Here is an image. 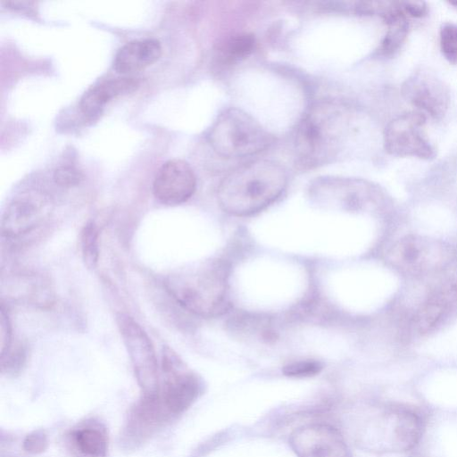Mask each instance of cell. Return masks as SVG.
I'll return each mask as SVG.
<instances>
[{
    "label": "cell",
    "instance_id": "cell-1",
    "mask_svg": "<svg viewBox=\"0 0 457 457\" xmlns=\"http://www.w3.org/2000/svg\"><path fill=\"white\" fill-rule=\"evenodd\" d=\"M200 391L199 378L181 360L164 365L158 385L143 391L130 409L121 434L123 446L134 449L146 442L186 411Z\"/></svg>",
    "mask_w": 457,
    "mask_h": 457
},
{
    "label": "cell",
    "instance_id": "cell-2",
    "mask_svg": "<svg viewBox=\"0 0 457 457\" xmlns=\"http://www.w3.org/2000/svg\"><path fill=\"white\" fill-rule=\"evenodd\" d=\"M352 108L337 100L314 104L299 122L295 136L296 162L312 169L332 162L343 152L353 123Z\"/></svg>",
    "mask_w": 457,
    "mask_h": 457
},
{
    "label": "cell",
    "instance_id": "cell-3",
    "mask_svg": "<svg viewBox=\"0 0 457 457\" xmlns=\"http://www.w3.org/2000/svg\"><path fill=\"white\" fill-rule=\"evenodd\" d=\"M287 182V173L282 165L270 160H256L222 179L217 190L218 203L229 215L251 216L278 200Z\"/></svg>",
    "mask_w": 457,
    "mask_h": 457
},
{
    "label": "cell",
    "instance_id": "cell-4",
    "mask_svg": "<svg viewBox=\"0 0 457 457\" xmlns=\"http://www.w3.org/2000/svg\"><path fill=\"white\" fill-rule=\"evenodd\" d=\"M228 275L227 262L212 259L168 276L164 286L184 310L199 317L212 318L229 307Z\"/></svg>",
    "mask_w": 457,
    "mask_h": 457
},
{
    "label": "cell",
    "instance_id": "cell-5",
    "mask_svg": "<svg viewBox=\"0 0 457 457\" xmlns=\"http://www.w3.org/2000/svg\"><path fill=\"white\" fill-rule=\"evenodd\" d=\"M361 426V444L380 453H399L413 449L420 442L424 423L413 409L395 403L367 406Z\"/></svg>",
    "mask_w": 457,
    "mask_h": 457
},
{
    "label": "cell",
    "instance_id": "cell-6",
    "mask_svg": "<svg viewBox=\"0 0 457 457\" xmlns=\"http://www.w3.org/2000/svg\"><path fill=\"white\" fill-rule=\"evenodd\" d=\"M209 141L217 154L242 158L265 151L272 145L274 137L250 114L239 108L229 107L215 120Z\"/></svg>",
    "mask_w": 457,
    "mask_h": 457
},
{
    "label": "cell",
    "instance_id": "cell-7",
    "mask_svg": "<svg viewBox=\"0 0 457 457\" xmlns=\"http://www.w3.org/2000/svg\"><path fill=\"white\" fill-rule=\"evenodd\" d=\"M453 257L454 251L447 243L419 235L401 237L386 253V260L394 269L413 278L443 270Z\"/></svg>",
    "mask_w": 457,
    "mask_h": 457
},
{
    "label": "cell",
    "instance_id": "cell-8",
    "mask_svg": "<svg viewBox=\"0 0 457 457\" xmlns=\"http://www.w3.org/2000/svg\"><path fill=\"white\" fill-rule=\"evenodd\" d=\"M426 116L420 112H408L392 119L385 128L384 147L397 157H417L429 160L436 150L427 137Z\"/></svg>",
    "mask_w": 457,
    "mask_h": 457
},
{
    "label": "cell",
    "instance_id": "cell-9",
    "mask_svg": "<svg viewBox=\"0 0 457 457\" xmlns=\"http://www.w3.org/2000/svg\"><path fill=\"white\" fill-rule=\"evenodd\" d=\"M116 322L140 386L143 391L154 389L160 380V368L152 341L128 314H117Z\"/></svg>",
    "mask_w": 457,
    "mask_h": 457
},
{
    "label": "cell",
    "instance_id": "cell-10",
    "mask_svg": "<svg viewBox=\"0 0 457 457\" xmlns=\"http://www.w3.org/2000/svg\"><path fill=\"white\" fill-rule=\"evenodd\" d=\"M457 319V279H449L431 289L411 321L412 331L428 337L440 331Z\"/></svg>",
    "mask_w": 457,
    "mask_h": 457
},
{
    "label": "cell",
    "instance_id": "cell-11",
    "mask_svg": "<svg viewBox=\"0 0 457 457\" xmlns=\"http://www.w3.org/2000/svg\"><path fill=\"white\" fill-rule=\"evenodd\" d=\"M52 212L50 198L41 191L29 190L15 196L1 220L2 236L17 239L41 226Z\"/></svg>",
    "mask_w": 457,
    "mask_h": 457
},
{
    "label": "cell",
    "instance_id": "cell-12",
    "mask_svg": "<svg viewBox=\"0 0 457 457\" xmlns=\"http://www.w3.org/2000/svg\"><path fill=\"white\" fill-rule=\"evenodd\" d=\"M403 98L434 120L445 115L450 103L447 85L432 71L420 68L402 84Z\"/></svg>",
    "mask_w": 457,
    "mask_h": 457
},
{
    "label": "cell",
    "instance_id": "cell-13",
    "mask_svg": "<svg viewBox=\"0 0 457 457\" xmlns=\"http://www.w3.org/2000/svg\"><path fill=\"white\" fill-rule=\"evenodd\" d=\"M289 445L297 457H351L344 436L328 424L313 423L295 429Z\"/></svg>",
    "mask_w": 457,
    "mask_h": 457
},
{
    "label": "cell",
    "instance_id": "cell-14",
    "mask_svg": "<svg viewBox=\"0 0 457 457\" xmlns=\"http://www.w3.org/2000/svg\"><path fill=\"white\" fill-rule=\"evenodd\" d=\"M196 179L189 164L182 160H170L158 170L153 191L154 196L167 205L187 202L195 193Z\"/></svg>",
    "mask_w": 457,
    "mask_h": 457
},
{
    "label": "cell",
    "instance_id": "cell-15",
    "mask_svg": "<svg viewBox=\"0 0 457 457\" xmlns=\"http://www.w3.org/2000/svg\"><path fill=\"white\" fill-rule=\"evenodd\" d=\"M2 289L9 298L37 307H48L54 301L49 280L33 272H17L3 282Z\"/></svg>",
    "mask_w": 457,
    "mask_h": 457
},
{
    "label": "cell",
    "instance_id": "cell-16",
    "mask_svg": "<svg viewBox=\"0 0 457 457\" xmlns=\"http://www.w3.org/2000/svg\"><path fill=\"white\" fill-rule=\"evenodd\" d=\"M66 445L72 457H106L108 433L99 421L87 420L70 429Z\"/></svg>",
    "mask_w": 457,
    "mask_h": 457
},
{
    "label": "cell",
    "instance_id": "cell-17",
    "mask_svg": "<svg viewBox=\"0 0 457 457\" xmlns=\"http://www.w3.org/2000/svg\"><path fill=\"white\" fill-rule=\"evenodd\" d=\"M138 81L132 77L112 79L92 87L81 97L79 110L88 120L98 117L112 98L134 91Z\"/></svg>",
    "mask_w": 457,
    "mask_h": 457
},
{
    "label": "cell",
    "instance_id": "cell-18",
    "mask_svg": "<svg viewBox=\"0 0 457 457\" xmlns=\"http://www.w3.org/2000/svg\"><path fill=\"white\" fill-rule=\"evenodd\" d=\"M162 54V46L153 38L130 41L120 47L113 60L114 70L129 74L145 69L155 62Z\"/></svg>",
    "mask_w": 457,
    "mask_h": 457
},
{
    "label": "cell",
    "instance_id": "cell-19",
    "mask_svg": "<svg viewBox=\"0 0 457 457\" xmlns=\"http://www.w3.org/2000/svg\"><path fill=\"white\" fill-rule=\"evenodd\" d=\"M387 26V31L377 52L379 56L395 55L404 44L409 33V21L401 1H384L378 14Z\"/></svg>",
    "mask_w": 457,
    "mask_h": 457
},
{
    "label": "cell",
    "instance_id": "cell-20",
    "mask_svg": "<svg viewBox=\"0 0 457 457\" xmlns=\"http://www.w3.org/2000/svg\"><path fill=\"white\" fill-rule=\"evenodd\" d=\"M255 38L249 33H237L228 37L217 46L215 63L228 67L248 57L255 47Z\"/></svg>",
    "mask_w": 457,
    "mask_h": 457
},
{
    "label": "cell",
    "instance_id": "cell-21",
    "mask_svg": "<svg viewBox=\"0 0 457 457\" xmlns=\"http://www.w3.org/2000/svg\"><path fill=\"white\" fill-rule=\"evenodd\" d=\"M82 259L88 269H95L99 258V231L94 221H87L80 233Z\"/></svg>",
    "mask_w": 457,
    "mask_h": 457
},
{
    "label": "cell",
    "instance_id": "cell-22",
    "mask_svg": "<svg viewBox=\"0 0 457 457\" xmlns=\"http://www.w3.org/2000/svg\"><path fill=\"white\" fill-rule=\"evenodd\" d=\"M27 360V351L22 344L12 345L1 354V372L6 376H15L23 369Z\"/></svg>",
    "mask_w": 457,
    "mask_h": 457
},
{
    "label": "cell",
    "instance_id": "cell-23",
    "mask_svg": "<svg viewBox=\"0 0 457 457\" xmlns=\"http://www.w3.org/2000/svg\"><path fill=\"white\" fill-rule=\"evenodd\" d=\"M440 49L448 62L457 64V24L445 22L440 29Z\"/></svg>",
    "mask_w": 457,
    "mask_h": 457
},
{
    "label": "cell",
    "instance_id": "cell-24",
    "mask_svg": "<svg viewBox=\"0 0 457 457\" xmlns=\"http://www.w3.org/2000/svg\"><path fill=\"white\" fill-rule=\"evenodd\" d=\"M323 366L315 360H301L287 363L282 369L284 375L289 378H303L316 376Z\"/></svg>",
    "mask_w": 457,
    "mask_h": 457
},
{
    "label": "cell",
    "instance_id": "cell-25",
    "mask_svg": "<svg viewBox=\"0 0 457 457\" xmlns=\"http://www.w3.org/2000/svg\"><path fill=\"white\" fill-rule=\"evenodd\" d=\"M81 179V172L72 166H60L54 173V182L63 187L77 186Z\"/></svg>",
    "mask_w": 457,
    "mask_h": 457
},
{
    "label": "cell",
    "instance_id": "cell-26",
    "mask_svg": "<svg viewBox=\"0 0 457 457\" xmlns=\"http://www.w3.org/2000/svg\"><path fill=\"white\" fill-rule=\"evenodd\" d=\"M12 323L9 313L4 303L0 309V347L1 354L5 353L12 345Z\"/></svg>",
    "mask_w": 457,
    "mask_h": 457
},
{
    "label": "cell",
    "instance_id": "cell-27",
    "mask_svg": "<svg viewBox=\"0 0 457 457\" xmlns=\"http://www.w3.org/2000/svg\"><path fill=\"white\" fill-rule=\"evenodd\" d=\"M406 14L415 18H422L428 13V5L423 1H401Z\"/></svg>",
    "mask_w": 457,
    "mask_h": 457
},
{
    "label": "cell",
    "instance_id": "cell-28",
    "mask_svg": "<svg viewBox=\"0 0 457 457\" xmlns=\"http://www.w3.org/2000/svg\"><path fill=\"white\" fill-rule=\"evenodd\" d=\"M24 445L27 451L37 453L45 449L46 439L43 434L35 432L27 437Z\"/></svg>",
    "mask_w": 457,
    "mask_h": 457
},
{
    "label": "cell",
    "instance_id": "cell-29",
    "mask_svg": "<svg viewBox=\"0 0 457 457\" xmlns=\"http://www.w3.org/2000/svg\"><path fill=\"white\" fill-rule=\"evenodd\" d=\"M450 4L457 6V0L450 2Z\"/></svg>",
    "mask_w": 457,
    "mask_h": 457
}]
</instances>
